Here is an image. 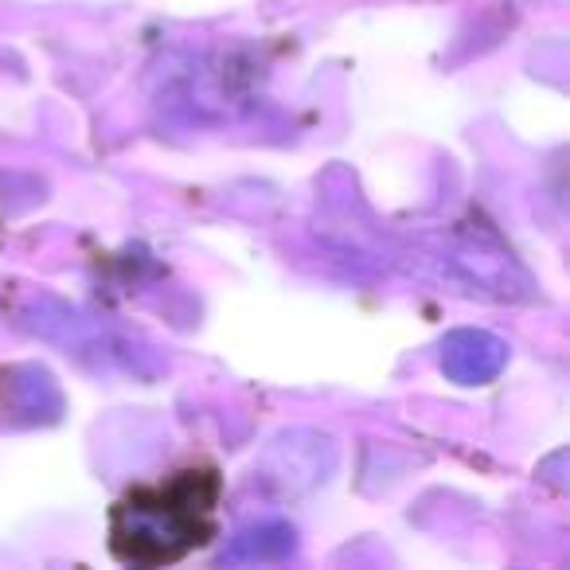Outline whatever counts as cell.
I'll list each match as a JSON object with an SVG mask.
<instances>
[{
    "label": "cell",
    "instance_id": "1",
    "mask_svg": "<svg viewBox=\"0 0 570 570\" xmlns=\"http://www.w3.org/2000/svg\"><path fill=\"white\" fill-rule=\"evenodd\" d=\"M219 476L180 469L160 484L126 492L110 512V547L129 567H168L207 543L215 531Z\"/></svg>",
    "mask_w": 570,
    "mask_h": 570
},
{
    "label": "cell",
    "instance_id": "2",
    "mask_svg": "<svg viewBox=\"0 0 570 570\" xmlns=\"http://www.w3.org/2000/svg\"><path fill=\"white\" fill-rule=\"evenodd\" d=\"M504 360H508L504 341H497L492 333H481V328H461V333L445 336L442 344V372L453 383H461V387H476V383L497 380Z\"/></svg>",
    "mask_w": 570,
    "mask_h": 570
},
{
    "label": "cell",
    "instance_id": "3",
    "mask_svg": "<svg viewBox=\"0 0 570 570\" xmlns=\"http://www.w3.org/2000/svg\"><path fill=\"white\" fill-rule=\"evenodd\" d=\"M294 547H297V535L289 523L262 520L230 539V547L223 551V562H230V567H246V562H282L294 554Z\"/></svg>",
    "mask_w": 570,
    "mask_h": 570
}]
</instances>
